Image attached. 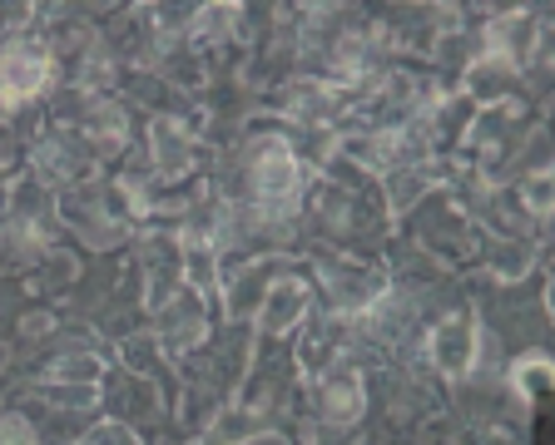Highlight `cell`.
I'll return each mask as SVG.
<instances>
[{
  "label": "cell",
  "instance_id": "cell-3",
  "mask_svg": "<svg viewBox=\"0 0 555 445\" xmlns=\"http://www.w3.org/2000/svg\"><path fill=\"white\" fill-rule=\"evenodd\" d=\"M486 50H491L486 60H496V65H506V69H520L526 55L535 50V15L531 11L501 15V21L486 30Z\"/></svg>",
  "mask_w": 555,
  "mask_h": 445
},
{
  "label": "cell",
  "instance_id": "cell-1",
  "mask_svg": "<svg viewBox=\"0 0 555 445\" xmlns=\"http://www.w3.org/2000/svg\"><path fill=\"white\" fill-rule=\"evenodd\" d=\"M298 188H302V173H298V163H293L288 144H278V139L258 144V159H254V194H258V204H263L268 213H288L293 198H298Z\"/></svg>",
  "mask_w": 555,
  "mask_h": 445
},
{
  "label": "cell",
  "instance_id": "cell-5",
  "mask_svg": "<svg viewBox=\"0 0 555 445\" xmlns=\"http://www.w3.org/2000/svg\"><path fill=\"white\" fill-rule=\"evenodd\" d=\"M318 411H323V421H333V426L358 421L362 416V381L352 377V371L327 377L323 387H318Z\"/></svg>",
  "mask_w": 555,
  "mask_h": 445
},
{
  "label": "cell",
  "instance_id": "cell-9",
  "mask_svg": "<svg viewBox=\"0 0 555 445\" xmlns=\"http://www.w3.org/2000/svg\"><path fill=\"white\" fill-rule=\"evenodd\" d=\"M551 377H555V371H551V362H545V356H526V362H516V377H511V381H516V391L526 401H541L545 391H551Z\"/></svg>",
  "mask_w": 555,
  "mask_h": 445
},
{
  "label": "cell",
  "instance_id": "cell-12",
  "mask_svg": "<svg viewBox=\"0 0 555 445\" xmlns=\"http://www.w3.org/2000/svg\"><path fill=\"white\" fill-rule=\"evenodd\" d=\"M90 445H129V435L119 431V426H104V431L90 435Z\"/></svg>",
  "mask_w": 555,
  "mask_h": 445
},
{
  "label": "cell",
  "instance_id": "cell-7",
  "mask_svg": "<svg viewBox=\"0 0 555 445\" xmlns=\"http://www.w3.org/2000/svg\"><path fill=\"white\" fill-rule=\"evenodd\" d=\"M154 159H159L164 179H179V173L189 169V159H194V144H189V134L173 125V119L154 125Z\"/></svg>",
  "mask_w": 555,
  "mask_h": 445
},
{
  "label": "cell",
  "instance_id": "cell-6",
  "mask_svg": "<svg viewBox=\"0 0 555 445\" xmlns=\"http://www.w3.org/2000/svg\"><path fill=\"white\" fill-rule=\"evenodd\" d=\"M302 312H308V287L302 283H273V292H268V302H263V327L268 331H288V327H298Z\"/></svg>",
  "mask_w": 555,
  "mask_h": 445
},
{
  "label": "cell",
  "instance_id": "cell-10",
  "mask_svg": "<svg viewBox=\"0 0 555 445\" xmlns=\"http://www.w3.org/2000/svg\"><path fill=\"white\" fill-rule=\"evenodd\" d=\"M551 194H555L551 173H531V179H526V204H531V213H551Z\"/></svg>",
  "mask_w": 555,
  "mask_h": 445
},
{
  "label": "cell",
  "instance_id": "cell-2",
  "mask_svg": "<svg viewBox=\"0 0 555 445\" xmlns=\"http://www.w3.org/2000/svg\"><path fill=\"white\" fill-rule=\"evenodd\" d=\"M55 65H50L46 45H5L0 50V100L5 104H25L50 84Z\"/></svg>",
  "mask_w": 555,
  "mask_h": 445
},
{
  "label": "cell",
  "instance_id": "cell-11",
  "mask_svg": "<svg viewBox=\"0 0 555 445\" xmlns=\"http://www.w3.org/2000/svg\"><path fill=\"white\" fill-rule=\"evenodd\" d=\"M0 445H35L30 426H25L21 416H5V421H0Z\"/></svg>",
  "mask_w": 555,
  "mask_h": 445
},
{
  "label": "cell",
  "instance_id": "cell-8",
  "mask_svg": "<svg viewBox=\"0 0 555 445\" xmlns=\"http://www.w3.org/2000/svg\"><path fill=\"white\" fill-rule=\"evenodd\" d=\"M382 292H387V287H382V273H367V267H362V273H337V287H333V297L347 312H367Z\"/></svg>",
  "mask_w": 555,
  "mask_h": 445
},
{
  "label": "cell",
  "instance_id": "cell-4",
  "mask_svg": "<svg viewBox=\"0 0 555 445\" xmlns=\"http://www.w3.org/2000/svg\"><path fill=\"white\" fill-rule=\"evenodd\" d=\"M431 362L447 371V377H466L476 366V327L472 317H447L431 331Z\"/></svg>",
  "mask_w": 555,
  "mask_h": 445
}]
</instances>
